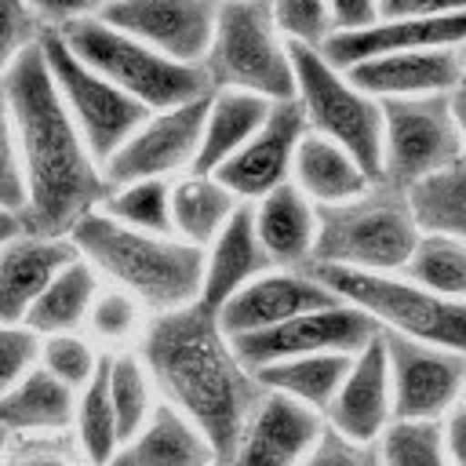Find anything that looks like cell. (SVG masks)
<instances>
[{
	"label": "cell",
	"mask_w": 466,
	"mask_h": 466,
	"mask_svg": "<svg viewBox=\"0 0 466 466\" xmlns=\"http://www.w3.org/2000/svg\"><path fill=\"white\" fill-rule=\"evenodd\" d=\"M408 197L415 204V215H419L422 229L466 237V160H459L455 167L426 178Z\"/></svg>",
	"instance_id": "cell-36"
},
{
	"label": "cell",
	"mask_w": 466,
	"mask_h": 466,
	"mask_svg": "<svg viewBox=\"0 0 466 466\" xmlns=\"http://www.w3.org/2000/svg\"><path fill=\"white\" fill-rule=\"evenodd\" d=\"M258 240L273 266L280 269H309L320 233V208L295 186H280L251 204Z\"/></svg>",
	"instance_id": "cell-23"
},
{
	"label": "cell",
	"mask_w": 466,
	"mask_h": 466,
	"mask_svg": "<svg viewBox=\"0 0 466 466\" xmlns=\"http://www.w3.org/2000/svg\"><path fill=\"white\" fill-rule=\"evenodd\" d=\"M218 462L208 437L167 400L153 411V419L131 433L106 466H211Z\"/></svg>",
	"instance_id": "cell-25"
},
{
	"label": "cell",
	"mask_w": 466,
	"mask_h": 466,
	"mask_svg": "<svg viewBox=\"0 0 466 466\" xmlns=\"http://www.w3.org/2000/svg\"><path fill=\"white\" fill-rule=\"evenodd\" d=\"M102 364H106V350L87 331H66V335H47L44 339L40 368H47L55 379H62L76 393L102 371Z\"/></svg>",
	"instance_id": "cell-38"
},
{
	"label": "cell",
	"mask_w": 466,
	"mask_h": 466,
	"mask_svg": "<svg viewBox=\"0 0 466 466\" xmlns=\"http://www.w3.org/2000/svg\"><path fill=\"white\" fill-rule=\"evenodd\" d=\"M451 102V116H455V127H459V138H462V153H466V80L448 95Z\"/></svg>",
	"instance_id": "cell-49"
},
{
	"label": "cell",
	"mask_w": 466,
	"mask_h": 466,
	"mask_svg": "<svg viewBox=\"0 0 466 466\" xmlns=\"http://www.w3.org/2000/svg\"><path fill=\"white\" fill-rule=\"evenodd\" d=\"M208 102H211V95L149 113L142 120V127L120 146V153L106 164L109 186L135 182V178H182V175H189L197 167V157H200Z\"/></svg>",
	"instance_id": "cell-13"
},
{
	"label": "cell",
	"mask_w": 466,
	"mask_h": 466,
	"mask_svg": "<svg viewBox=\"0 0 466 466\" xmlns=\"http://www.w3.org/2000/svg\"><path fill=\"white\" fill-rule=\"evenodd\" d=\"M404 277L448 299H466V237L422 229Z\"/></svg>",
	"instance_id": "cell-33"
},
{
	"label": "cell",
	"mask_w": 466,
	"mask_h": 466,
	"mask_svg": "<svg viewBox=\"0 0 466 466\" xmlns=\"http://www.w3.org/2000/svg\"><path fill=\"white\" fill-rule=\"evenodd\" d=\"M80 258L73 237L29 229L22 237L0 240V317L4 324L22 320L29 306L51 288V280Z\"/></svg>",
	"instance_id": "cell-19"
},
{
	"label": "cell",
	"mask_w": 466,
	"mask_h": 466,
	"mask_svg": "<svg viewBox=\"0 0 466 466\" xmlns=\"http://www.w3.org/2000/svg\"><path fill=\"white\" fill-rule=\"evenodd\" d=\"M240 204L244 200H237V193L218 175L189 171L175 178V189H171V229L175 237L204 251L226 229V222L237 215Z\"/></svg>",
	"instance_id": "cell-28"
},
{
	"label": "cell",
	"mask_w": 466,
	"mask_h": 466,
	"mask_svg": "<svg viewBox=\"0 0 466 466\" xmlns=\"http://www.w3.org/2000/svg\"><path fill=\"white\" fill-rule=\"evenodd\" d=\"M331 302H339V295L313 269H280L277 266V269L262 273L255 284H248L240 295H233L218 309V320L233 339H240V335L277 328L291 317H302V313L331 306Z\"/></svg>",
	"instance_id": "cell-16"
},
{
	"label": "cell",
	"mask_w": 466,
	"mask_h": 466,
	"mask_svg": "<svg viewBox=\"0 0 466 466\" xmlns=\"http://www.w3.org/2000/svg\"><path fill=\"white\" fill-rule=\"evenodd\" d=\"M299 466H382L379 441H357L324 422V433Z\"/></svg>",
	"instance_id": "cell-41"
},
{
	"label": "cell",
	"mask_w": 466,
	"mask_h": 466,
	"mask_svg": "<svg viewBox=\"0 0 466 466\" xmlns=\"http://www.w3.org/2000/svg\"><path fill=\"white\" fill-rule=\"evenodd\" d=\"M44 357V335L33 331L25 320H11L0 331V386H15L29 371L40 368Z\"/></svg>",
	"instance_id": "cell-40"
},
{
	"label": "cell",
	"mask_w": 466,
	"mask_h": 466,
	"mask_svg": "<svg viewBox=\"0 0 466 466\" xmlns=\"http://www.w3.org/2000/svg\"><path fill=\"white\" fill-rule=\"evenodd\" d=\"M382 18H441L466 15V0H379Z\"/></svg>",
	"instance_id": "cell-47"
},
{
	"label": "cell",
	"mask_w": 466,
	"mask_h": 466,
	"mask_svg": "<svg viewBox=\"0 0 466 466\" xmlns=\"http://www.w3.org/2000/svg\"><path fill=\"white\" fill-rule=\"evenodd\" d=\"M80 255L106 284L131 291L153 317L200 302L204 251L175 233H142L106 211H91L73 233Z\"/></svg>",
	"instance_id": "cell-3"
},
{
	"label": "cell",
	"mask_w": 466,
	"mask_h": 466,
	"mask_svg": "<svg viewBox=\"0 0 466 466\" xmlns=\"http://www.w3.org/2000/svg\"><path fill=\"white\" fill-rule=\"evenodd\" d=\"M106 371H109V393H113V404H116V415H120V433L124 441L131 433H138L153 411L160 408V390L142 360L138 350H116L106 357Z\"/></svg>",
	"instance_id": "cell-32"
},
{
	"label": "cell",
	"mask_w": 466,
	"mask_h": 466,
	"mask_svg": "<svg viewBox=\"0 0 466 466\" xmlns=\"http://www.w3.org/2000/svg\"><path fill=\"white\" fill-rule=\"evenodd\" d=\"M455 51H459V62H462V80H466V44H459Z\"/></svg>",
	"instance_id": "cell-50"
},
{
	"label": "cell",
	"mask_w": 466,
	"mask_h": 466,
	"mask_svg": "<svg viewBox=\"0 0 466 466\" xmlns=\"http://www.w3.org/2000/svg\"><path fill=\"white\" fill-rule=\"evenodd\" d=\"M211 466H218V462H211Z\"/></svg>",
	"instance_id": "cell-51"
},
{
	"label": "cell",
	"mask_w": 466,
	"mask_h": 466,
	"mask_svg": "<svg viewBox=\"0 0 466 466\" xmlns=\"http://www.w3.org/2000/svg\"><path fill=\"white\" fill-rule=\"evenodd\" d=\"M339 299L360 306L382 331L466 353V299L430 291L404 273H357L339 266H309Z\"/></svg>",
	"instance_id": "cell-7"
},
{
	"label": "cell",
	"mask_w": 466,
	"mask_h": 466,
	"mask_svg": "<svg viewBox=\"0 0 466 466\" xmlns=\"http://www.w3.org/2000/svg\"><path fill=\"white\" fill-rule=\"evenodd\" d=\"M379 331L382 328L375 324V317H368L360 306L339 299L331 306L291 317L277 328L240 335V339H233V346L251 371H262L269 364L309 357V353H360Z\"/></svg>",
	"instance_id": "cell-11"
},
{
	"label": "cell",
	"mask_w": 466,
	"mask_h": 466,
	"mask_svg": "<svg viewBox=\"0 0 466 466\" xmlns=\"http://www.w3.org/2000/svg\"><path fill=\"white\" fill-rule=\"evenodd\" d=\"M291 182L317 208H328V204H342V200L360 197L375 178L368 175V167L346 146H339V142H331L317 131H306V138L299 146V157H295Z\"/></svg>",
	"instance_id": "cell-27"
},
{
	"label": "cell",
	"mask_w": 466,
	"mask_h": 466,
	"mask_svg": "<svg viewBox=\"0 0 466 466\" xmlns=\"http://www.w3.org/2000/svg\"><path fill=\"white\" fill-rule=\"evenodd\" d=\"M109 357V353H106ZM73 444L80 448V455L91 462V466H106L116 448L124 444V433H120V415H116V404H113V393H109V371L102 364V371L80 390L76 397V422H73Z\"/></svg>",
	"instance_id": "cell-31"
},
{
	"label": "cell",
	"mask_w": 466,
	"mask_h": 466,
	"mask_svg": "<svg viewBox=\"0 0 466 466\" xmlns=\"http://www.w3.org/2000/svg\"><path fill=\"white\" fill-rule=\"evenodd\" d=\"M160 390V400L178 408L226 462L248 419L266 397L258 371L244 364L233 335L204 302L157 313L135 346Z\"/></svg>",
	"instance_id": "cell-2"
},
{
	"label": "cell",
	"mask_w": 466,
	"mask_h": 466,
	"mask_svg": "<svg viewBox=\"0 0 466 466\" xmlns=\"http://www.w3.org/2000/svg\"><path fill=\"white\" fill-rule=\"evenodd\" d=\"M382 335L393 379V419L444 422L466 400V353L426 346L393 331Z\"/></svg>",
	"instance_id": "cell-12"
},
{
	"label": "cell",
	"mask_w": 466,
	"mask_h": 466,
	"mask_svg": "<svg viewBox=\"0 0 466 466\" xmlns=\"http://www.w3.org/2000/svg\"><path fill=\"white\" fill-rule=\"evenodd\" d=\"M7 466H91L73 437H15L7 441Z\"/></svg>",
	"instance_id": "cell-42"
},
{
	"label": "cell",
	"mask_w": 466,
	"mask_h": 466,
	"mask_svg": "<svg viewBox=\"0 0 466 466\" xmlns=\"http://www.w3.org/2000/svg\"><path fill=\"white\" fill-rule=\"evenodd\" d=\"M222 0H113L106 22L135 33L175 62L204 66Z\"/></svg>",
	"instance_id": "cell-14"
},
{
	"label": "cell",
	"mask_w": 466,
	"mask_h": 466,
	"mask_svg": "<svg viewBox=\"0 0 466 466\" xmlns=\"http://www.w3.org/2000/svg\"><path fill=\"white\" fill-rule=\"evenodd\" d=\"M306 131L309 127H306V116H302L295 98L273 102V109H269L266 124L258 127V135L237 157H229L215 175L237 193V200L255 204L266 193H273V189L291 182L295 157H299V146H302Z\"/></svg>",
	"instance_id": "cell-15"
},
{
	"label": "cell",
	"mask_w": 466,
	"mask_h": 466,
	"mask_svg": "<svg viewBox=\"0 0 466 466\" xmlns=\"http://www.w3.org/2000/svg\"><path fill=\"white\" fill-rule=\"evenodd\" d=\"M44 55H47V66H51V76L58 84L66 109L73 113L91 153L106 167L120 153V146L142 127L149 109L138 98H131L127 91H120L113 80H106L98 69L80 62L55 29H47V36H44Z\"/></svg>",
	"instance_id": "cell-10"
},
{
	"label": "cell",
	"mask_w": 466,
	"mask_h": 466,
	"mask_svg": "<svg viewBox=\"0 0 466 466\" xmlns=\"http://www.w3.org/2000/svg\"><path fill=\"white\" fill-rule=\"evenodd\" d=\"M211 87H237L269 102L295 98L291 44L273 22L269 0H222L215 40L204 58Z\"/></svg>",
	"instance_id": "cell-6"
},
{
	"label": "cell",
	"mask_w": 466,
	"mask_h": 466,
	"mask_svg": "<svg viewBox=\"0 0 466 466\" xmlns=\"http://www.w3.org/2000/svg\"><path fill=\"white\" fill-rule=\"evenodd\" d=\"M76 390L55 379L47 368L29 371L0 393V426L7 441L15 437H73Z\"/></svg>",
	"instance_id": "cell-24"
},
{
	"label": "cell",
	"mask_w": 466,
	"mask_h": 466,
	"mask_svg": "<svg viewBox=\"0 0 466 466\" xmlns=\"http://www.w3.org/2000/svg\"><path fill=\"white\" fill-rule=\"evenodd\" d=\"M328 7H331L335 33H357V29H368L382 18L379 0H328Z\"/></svg>",
	"instance_id": "cell-46"
},
{
	"label": "cell",
	"mask_w": 466,
	"mask_h": 466,
	"mask_svg": "<svg viewBox=\"0 0 466 466\" xmlns=\"http://www.w3.org/2000/svg\"><path fill=\"white\" fill-rule=\"evenodd\" d=\"M277 269L273 258L266 255L251 204H240L237 215L226 222V229L204 248V291L200 302L208 309H222L233 295H240L248 284H255L262 273Z\"/></svg>",
	"instance_id": "cell-22"
},
{
	"label": "cell",
	"mask_w": 466,
	"mask_h": 466,
	"mask_svg": "<svg viewBox=\"0 0 466 466\" xmlns=\"http://www.w3.org/2000/svg\"><path fill=\"white\" fill-rule=\"evenodd\" d=\"M324 433V415L266 390L262 404L248 419L237 448L218 466H299L317 437Z\"/></svg>",
	"instance_id": "cell-17"
},
{
	"label": "cell",
	"mask_w": 466,
	"mask_h": 466,
	"mask_svg": "<svg viewBox=\"0 0 466 466\" xmlns=\"http://www.w3.org/2000/svg\"><path fill=\"white\" fill-rule=\"evenodd\" d=\"M368 95L379 102L393 98H437L451 95L462 84V62L455 47H430V51H397L357 62L346 69Z\"/></svg>",
	"instance_id": "cell-20"
},
{
	"label": "cell",
	"mask_w": 466,
	"mask_h": 466,
	"mask_svg": "<svg viewBox=\"0 0 466 466\" xmlns=\"http://www.w3.org/2000/svg\"><path fill=\"white\" fill-rule=\"evenodd\" d=\"M273 102L251 91L237 87H218L211 91L208 102V120H204V142L197 157V175H215L229 157H237L266 124Z\"/></svg>",
	"instance_id": "cell-26"
},
{
	"label": "cell",
	"mask_w": 466,
	"mask_h": 466,
	"mask_svg": "<svg viewBox=\"0 0 466 466\" xmlns=\"http://www.w3.org/2000/svg\"><path fill=\"white\" fill-rule=\"evenodd\" d=\"M171 189H175V178L120 182V186H109V197L98 211L142 233H175L171 229Z\"/></svg>",
	"instance_id": "cell-34"
},
{
	"label": "cell",
	"mask_w": 466,
	"mask_h": 466,
	"mask_svg": "<svg viewBox=\"0 0 466 466\" xmlns=\"http://www.w3.org/2000/svg\"><path fill=\"white\" fill-rule=\"evenodd\" d=\"M466 44V15H441V18H379L357 33H335L324 44V55L353 69L357 62L397 55V51H430V47H459Z\"/></svg>",
	"instance_id": "cell-21"
},
{
	"label": "cell",
	"mask_w": 466,
	"mask_h": 466,
	"mask_svg": "<svg viewBox=\"0 0 466 466\" xmlns=\"http://www.w3.org/2000/svg\"><path fill=\"white\" fill-rule=\"evenodd\" d=\"M55 33L69 44V51L80 62H87L106 80H113L120 91L138 98L149 113L171 109V106H182V102H193V98H204L215 91L204 66L175 62L164 51H157L153 44L138 40L135 33L116 29L102 15L76 22L69 29H55Z\"/></svg>",
	"instance_id": "cell-5"
},
{
	"label": "cell",
	"mask_w": 466,
	"mask_h": 466,
	"mask_svg": "<svg viewBox=\"0 0 466 466\" xmlns=\"http://www.w3.org/2000/svg\"><path fill=\"white\" fill-rule=\"evenodd\" d=\"M441 426H444V444H448L451 466H466V400Z\"/></svg>",
	"instance_id": "cell-48"
},
{
	"label": "cell",
	"mask_w": 466,
	"mask_h": 466,
	"mask_svg": "<svg viewBox=\"0 0 466 466\" xmlns=\"http://www.w3.org/2000/svg\"><path fill=\"white\" fill-rule=\"evenodd\" d=\"M350 364H353V353H309V357L269 364V368L258 371V379H262L266 390L284 393V397L328 415Z\"/></svg>",
	"instance_id": "cell-30"
},
{
	"label": "cell",
	"mask_w": 466,
	"mask_h": 466,
	"mask_svg": "<svg viewBox=\"0 0 466 466\" xmlns=\"http://www.w3.org/2000/svg\"><path fill=\"white\" fill-rule=\"evenodd\" d=\"M44 36H47V25L25 0H4V62L40 44Z\"/></svg>",
	"instance_id": "cell-43"
},
{
	"label": "cell",
	"mask_w": 466,
	"mask_h": 466,
	"mask_svg": "<svg viewBox=\"0 0 466 466\" xmlns=\"http://www.w3.org/2000/svg\"><path fill=\"white\" fill-rule=\"evenodd\" d=\"M273 22L291 47H320L335 36L328 0H269Z\"/></svg>",
	"instance_id": "cell-39"
},
{
	"label": "cell",
	"mask_w": 466,
	"mask_h": 466,
	"mask_svg": "<svg viewBox=\"0 0 466 466\" xmlns=\"http://www.w3.org/2000/svg\"><path fill=\"white\" fill-rule=\"evenodd\" d=\"M153 313L124 288H113L106 284L87 313V335L106 350V353H116V350H135L149 328Z\"/></svg>",
	"instance_id": "cell-35"
},
{
	"label": "cell",
	"mask_w": 466,
	"mask_h": 466,
	"mask_svg": "<svg viewBox=\"0 0 466 466\" xmlns=\"http://www.w3.org/2000/svg\"><path fill=\"white\" fill-rule=\"evenodd\" d=\"M0 211L29 218V178H25L15 142L7 135H4V167H0Z\"/></svg>",
	"instance_id": "cell-44"
},
{
	"label": "cell",
	"mask_w": 466,
	"mask_h": 466,
	"mask_svg": "<svg viewBox=\"0 0 466 466\" xmlns=\"http://www.w3.org/2000/svg\"><path fill=\"white\" fill-rule=\"evenodd\" d=\"M4 135L15 142L29 178L33 229L69 237L106 204L109 178L58 95L44 40L4 62Z\"/></svg>",
	"instance_id": "cell-1"
},
{
	"label": "cell",
	"mask_w": 466,
	"mask_h": 466,
	"mask_svg": "<svg viewBox=\"0 0 466 466\" xmlns=\"http://www.w3.org/2000/svg\"><path fill=\"white\" fill-rule=\"evenodd\" d=\"M466 160L448 95L382 102V171L379 182L411 193L426 178Z\"/></svg>",
	"instance_id": "cell-9"
},
{
	"label": "cell",
	"mask_w": 466,
	"mask_h": 466,
	"mask_svg": "<svg viewBox=\"0 0 466 466\" xmlns=\"http://www.w3.org/2000/svg\"><path fill=\"white\" fill-rule=\"evenodd\" d=\"M291 62H295V102L306 116V127L346 146L379 182L382 102L368 95L320 47H291Z\"/></svg>",
	"instance_id": "cell-8"
},
{
	"label": "cell",
	"mask_w": 466,
	"mask_h": 466,
	"mask_svg": "<svg viewBox=\"0 0 466 466\" xmlns=\"http://www.w3.org/2000/svg\"><path fill=\"white\" fill-rule=\"evenodd\" d=\"M382 466H451L444 426L441 422H408L393 419L379 437Z\"/></svg>",
	"instance_id": "cell-37"
},
{
	"label": "cell",
	"mask_w": 466,
	"mask_h": 466,
	"mask_svg": "<svg viewBox=\"0 0 466 466\" xmlns=\"http://www.w3.org/2000/svg\"><path fill=\"white\" fill-rule=\"evenodd\" d=\"M422 222L404 189L371 182L360 197L320 208V233L313 266H339L357 273H404Z\"/></svg>",
	"instance_id": "cell-4"
},
{
	"label": "cell",
	"mask_w": 466,
	"mask_h": 466,
	"mask_svg": "<svg viewBox=\"0 0 466 466\" xmlns=\"http://www.w3.org/2000/svg\"><path fill=\"white\" fill-rule=\"evenodd\" d=\"M324 422L357 441H379L390 430L393 379H390V353H386L382 331L360 353H353V364H350Z\"/></svg>",
	"instance_id": "cell-18"
},
{
	"label": "cell",
	"mask_w": 466,
	"mask_h": 466,
	"mask_svg": "<svg viewBox=\"0 0 466 466\" xmlns=\"http://www.w3.org/2000/svg\"><path fill=\"white\" fill-rule=\"evenodd\" d=\"M25 4L40 15V22L47 29H69L76 22H87V18L106 15V7L113 0H25Z\"/></svg>",
	"instance_id": "cell-45"
},
{
	"label": "cell",
	"mask_w": 466,
	"mask_h": 466,
	"mask_svg": "<svg viewBox=\"0 0 466 466\" xmlns=\"http://www.w3.org/2000/svg\"><path fill=\"white\" fill-rule=\"evenodd\" d=\"M102 288H106L102 273L80 255L76 262H69L51 280V288L29 306V313L22 320L33 331H40L44 339L47 335H66V331H84L87 328V313H91V306H95Z\"/></svg>",
	"instance_id": "cell-29"
}]
</instances>
